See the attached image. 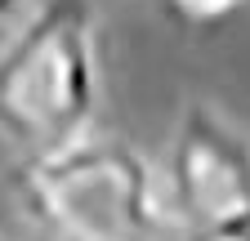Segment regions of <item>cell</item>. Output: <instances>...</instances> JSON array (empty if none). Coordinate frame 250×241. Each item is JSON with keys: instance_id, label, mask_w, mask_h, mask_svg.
<instances>
[{"instance_id": "obj_2", "label": "cell", "mask_w": 250, "mask_h": 241, "mask_svg": "<svg viewBox=\"0 0 250 241\" xmlns=\"http://www.w3.org/2000/svg\"><path fill=\"white\" fill-rule=\"evenodd\" d=\"M18 201L54 241H174L156 165L125 139L85 134L67 147L22 157Z\"/></svg>"}, {"instance_id": "obj_4", "label": "cell", "mask_w": 250, "mask_h": 241, "mask_svg": "<svg viewBox=\"0 0 250 241\" xmlns=\"http://www.w3.org/2000/svg\"><path fill=\"white\" fill-rule=\"evenodd\" d=\"M161 5L179 18V22H197V27H210V22H224L232 18L246 0H161Z\"/></svg>"}, {"instance_id": "obj_6", "label": "cell", "mask_w": 250, "mask_h": 241, "mask_svg": "<svg viewBox=\"0 0 250 241\" xmlns=\"http://www.w3.org/2000/svg\"><path fill=\"white\" fill-rule=\"evenodd\" d=\"M18 5H22V0H0V18H5V14H14Z\"/></svg>"}, {"instance_id": "obj_3", "label": "cell", "mask_w": 250, "mask_h": 241, "mask_svg": "<svg viewBox=\"0 0 250 241\" xmlns=\"http://www.w3.org/2000/svg\"><path fill=\"white\" fill-rule=\"evenodd\" d=\"M161 192L179 232L250 228V139L210 103H188L166 147Z\"/></svg>"}, {"instance_id": "obj_5", "label": "cell", "mask_w": 250, "mask_h": 241, "mask_svg": "<svg viewBox=\"0 0 250 241\" xmlns=\"http://www.w3.org/2000/svg\"><path fill=\"white\" fill-rule=\"evenodd\" d=\"M174 241H250V228H197V232H179Z\"/></svg>"}, {"instance_id": "obj_1", "label": "cell", "mask_w": 250, "mask_h": 241, "mask_svg": "<svg viewBox=\"0 0 250 241\" xmlns=\"http://www.w3.org/2000/svg\"><path fill=\"white\" fill-rule=\"evenodd\" d=\"M99 112V14L41 0L0 49V139L18 161L89 134Z\"/></svg>"}]
</instances>
